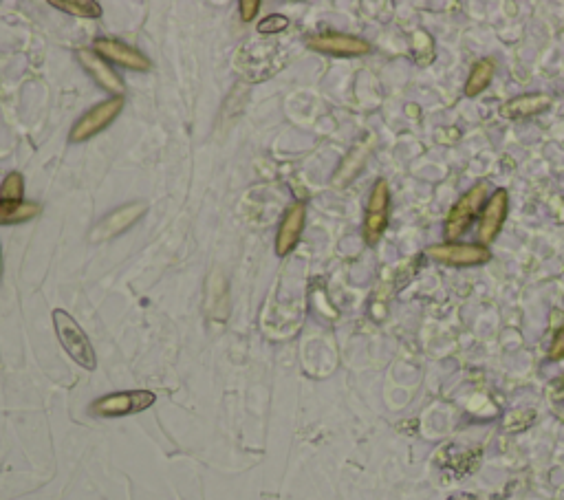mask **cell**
<instances>
[{"mask_svg":"<svg viewBox=\"0 0 564 500\" xmlns=\"http://www.w3.org/2000/svg\"><path fill=\"white\" fill-rule=\"evenodd\" d=\"M51 7L67 12L71 16L80 18H100L102 16V5L93 3V0H51Z\"/></svg>","mask_w":564,"mask_h":500,"instance_id":"9a60e30c","label":"cell"},{"mask_svg":"<svg viewBox=\"0 0 564 500\" xmlns=\"http://www.w3.org/2000/svg\"><path fill=\"white\" fill-rule=\"evenodd\" d=\"M509 212V194L507 190L498 188L490 197V201L485 203V208L481 212V223H479V238L481 245L494 243V238L501 232V227L507 219Z\"/></svg>","mask_w":564,"mask_h":500,"instance_id":"30bf717a","label":"cell"},{"mask_svg":"<svg viewBox=\"0 0 564 500\" xmlns=\"http://www.w3.org/2000/svg\"><path fill=\"white\" fill-rule=\"evenodd\" d=\"M122 108H124V97H111V100H104L93 106L91 111H86L78 122L73 124L69 139L73 144H80V141H89L91 137L100 135L102 130H106L115 122L119 113H122Z\"/></svg>","mask_w":564,"mask_h":500,"instance_id":"277c9868","label":"cell"},{"mask_svg":"<svg viewBox=\"0 0 564 500\" xmlns=\"http://www.w3.org/2000/svg\"><path fill=\"white\" fill-rule=\"evenodd\" d=\"M42 205L34 201H0V225H20L38 219Z\"/></svg>","mask_w":564,"mask_h":500,"instance_id":"4fadbf2b","label":"cell"},{"mask_svg":"<svg viewBox=\"0 0 564 500\" xmlns=\"http://www.w3.org/2000/svg\"><path fill=\"white\" fill-rule=\"evenodd\" d=\"M549 357H551V360H562V357H564V326L556 333V338H553V342H551Z\"/></svg>","mask_w":564,"mask_h":500,"instance_id":"d6986e66","label":"cell"},{"mask_svg":"<svg viewBox=\"0 0 564 500\" xmlns=\"http://www.w3.org/2000/svg\"><path fill=\"white\" fill-rule=\"evenodd\" d=\"M494 73H496V62L492 58H483L476 62L468 75V82H465V97L481 95L487 86H490Z\"/></svg>","mask_w":564,"mask_h":500,"instance_id":"5bb4252c","label":"cell"},{"mask_svg":"<svg viewBox=\"0 0 564 500\" xmlns=\"http://www.w3.org/2000/svg\"><path fill=\"white\" fill-rule=\"evenodd\" d=\"M157 395L150 390H122V393H111L100 399H95L91 404V415L113 419V417H128L144 412L150 406H155Z\"/></svg>","mask_w":564,"mask_h":500,"instance_id":"7a4b0ae2","label":"cell"},{"mask_svg":"<svg viewBox=\"0 0 564 500\" xmlns=\"http://www.w3.org/2000/svg\"><path fill=\"white\" fill-rule=\"evenodd\" d=\"M53 329H56L62 349L67 351L71 360L75 364H80L82 368H86V371H95V366H97L95 349L89 340V335H86L82 326L75 322L73 315L62 309L53 311Z\"/></svg>","mask_w":564,"mask_h":500,"instance_id":"6da1fadb","label":"cell"},{"mask_svg":"<svg viewBox=\"0 0 564 500\" xmlns=\"http://www.w3.org/2000/svg\"><path fill=\"white\" fill-rule=\"evenodd\" d=\"M93 51L106 62H113L119 64V67L130 69V71H139V73H146L150 71V60L144 56V53L137 51L135 47H128L124 42L113 40V38H97Z\"/></svg>","mask_w":564,"mask_h":500,"instance_id":"ba28073f","label":"cell"},{"mask_svg":"<svg viewBox=\"0 0 564 500\" xmlns=\"http://www.w3.org/2000/svg\"><path fill=\"white\" fill-rule=\"evenodd\" d=\"M287 25H289V20L285 16L274 14V16H267L263 23L258 25V31L260 34H276V31L287 29Z\"/></svg>","mask_w":564,"mask_h":500,"instance_id":"e0dca14e","label":"cell"},{"mask_svg":"<svg viewBox=\"0 0 564 500\" xmlns=\"http://www.w3.org/2000/svg\"><path fill=\"white\" fill-rule=\"evenodd\" d=\"M146 212H148V203H144V201L124 205V208H119L108 216H104V219L93 227L91 241L93 243L111 241L113 236H119V234H124L126 230H130V227H133Z\"/></svg>","mask_w":564,"mask_h":500,"instance_id":"52a82bcc","label":"cell"},{"mask_svg":"<svg viewBox=\"0 0 564 500\" xmlns=\"http://www.w3.org/2000/svg\"><path fill=\"white\" fill-rule=\"evenodd\" d=\"M0 274H3V260H0Z\"/></svg>","mask_w":564,"mask_h":500,"instance_id":"ffe728a7","label":"cell"},{"mask_svg":"<svg viewBox=\"0 0 564 500\" xmlns=\"http://www.w3.org/2000/svg\"><path fill=\"white\" fill-rule=\"evenodd\" d=\"M551 106V97L545 93H529V95H518L514 100L503 104L501 115L507 119H527L545 113Z\"/></svg>","mask_w":564,"mask_h":500,"instance_id":"7c38bea8","label":"cell"},{"mask_svg":"<svg viewBox=\"0 0 564 500\" xmlns=\"http://www.w3.org/2000/svg\"><path fill=\"white\" fill-rule=\"evenodd\" d=\"M238 9H241L243 23H252V20L258 14V9H260V3H258V0H241V3H238Z\"/></svg>","mask_w":564,"mask_h":500,"instance_id":"ac0fdd59","label":"cell"},{"mask_svg":"<svg viewBox=\"0 0 564 500\" xmlns=\"http://www.w3.org/2000/svg\"><path fill=\"white\" fill-rule=\"evenodd\" d=\"M78 60L82 64V69L91 75V78L102 86L104 91L108 93H113V97H124V91H126V86L122 82V78L108 67L106 60H102L100 56L93 49H82L78 53Z\"/></svg>","mask_w":564,"mask_h":500,"instance_id":"8fae6325","label":"cell"},{"mask_svg":"<svg viewBox=\"0 0 564 500\" xmlns=\"http://www.w3.org/2000/svg\"><path fill=\"white\" fill-rule=\"evenodd\" d=\"M487 192H490V186L481 181V183H476V186H472L457 203L452 205V210L448 212V219H446L448 243H457V238H461L465 232H468V227L476 219V214L485 208Z\"/></svg>","mask_w":564,"mask_h":500,"instance_id":"3957f363","label":"cell"},{"mask_svg":"<svg viewBox=\"0 0 564 500\" xmlns=\"http://www.w3.org/2000/svg\"><path fill=\"white\" fill-rule=\"evenodd\" d=\"M426 254L428 258L437 260V263L450 267H474L483 265L492 258L490 247L481 243H439L430 245Z\"/></svg>","mask_w":564,"mask_h":500,"instance_id":"5b68a950","label":"cell"},{"mask_svg":"<svg viewBox=\"0 0 564 500\" xmlns=\"http://www.w3.org/2000/svg\"><path fill=\"white\" fill-rule=\"evenodd\" d=\"M307 47L338 58H360L371 53V45L366 40L340 34V31H320V34H313L307 38Z\"/></svg>","mask_w":564,"mask_h":500,"instance_id":"8992f818","label":"cell"},{"mask_svg":"<svg viewBox=\"0 0 564 500\" xmlns=\"http://www.w3.org/2000/svg\"><path fill=\"white\" fill-rule=\"evenodd\" d=\"M305 223H307V205L302 201L291 203L285 216H282L276 234V256L285 258L294 252L302 236V230H305Z\"/></svg>","mask_w":564,"mask_h":500,"instance_id":"9c48e42d","label":"cell"},{"mask_svg":"<svg viewBox=\"0 0 564 500\" xmlns=\"http://www.w3.org/2000/svg\"><path fill=\"white\" fill-rule=\"evenodd\" d=\"M25 197V179L20 172H9L3 186H0V201H23Z\"/></svg>","mask_w":564,"mask_h":500,"instance_id":"2e32d148","label":"cell"}]
</instances>
